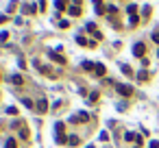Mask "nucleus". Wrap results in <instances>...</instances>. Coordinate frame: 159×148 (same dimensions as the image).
I'll list each match as a JSON object with an SVG mask.
<instances>
[{"instance_id": "obj_1", "label": "nucleus", "mask_w": 159, "mask_h": 148, "mask_svg": "<svg viewBox=\"0 0 159 148\" xmlns=\"http://www.w3.org/2000/svg\"><path fill=\"white\" fill-rule=\"evenodd\" d=\"M63 128H65V122H57L55 124V142L57 144H68V140L63 137Z\"/></svg>"}, {"instance_id": "obj_2", "label": "nucleus", "mask_w": 159, "mask_h": 148, "mask_svg": "<svg viewBox=\"0 0 159 148\" xmlns=\"http://www.w3.org/2000/svg\"><path fill=\"white\" fill-rule=\"evenodd\" d=\"M116 89H118V94L120 96H133V87H131V85H126V83H118V85H116Z\"/></svg>"}, {"instance_id": "obj_3", "label": "nucleus", "mask_w": 159, "mask_h": 148, "mask_svg": "<svg viewBox=\"0 0 159 148\" xmlns=\"http://www.w3.org/2000/svg\"><path fill=\"white\" fill-rule=\"evenodd\" d=\"M133 54H135V57H139V59H144V54H146V44H144V42H137V44L133 46Z\"/></svg>"}, {"instance_id": "obj_4", "label": "nucleus", "mask_w": 159, "mask_h": 148, "mask_svg": "<svg viewBox=\"0 0 159 148\" xmlns=\"http://www.w3.org/2000/svg\"><path fill=\"white\" fill-rule=\"evenodd\" d=\"M35 109L39 111V113H46V111H48V100H46V98L37 100V103H35Z\"/></svg>"}, {"instance_id": "obj_5", "label": "nucleus", "mask_w": 159, "mask_h": 148, "mask_svg": "<svg viewBox=\"0 0 159 148\" xmlns=\"http://www.w3.org/2000/svg\"><path fill=\"white\" fill-rule=\"evenodd\" d=\"M48 57H50V59H55L57 63H65V59H63V57H59V54H57V52H52V50H48Z\"/></svg>"}, {"instance_id": "obj_6", "label": "nucleus", "mask_w": 159, "mask_h": 148, "mask_svg": "<svg viewBox=\"0 0 159 148\" xmlns=\"http://www.w3.org/2000/svg\"><path fill=\"white\" fill-rule=\"evenodd\" d=\"M68 13H70V15H74V17H76V15H81V7H79V5L70 7V9H68Z\"/></svg>"}, {"instance_id": "obj_7", "label": "nucleus", "mask_w": 159, "mask_h": 148, "mask_svg": "<svg viewBox=\"0 0 159 148\" xmlns=\"http://www.w3.org/2000/svg\"><path fill=\"white\" fill-rule=\"evenodd\" d=\"M105 72H107V68L102 66V63H96V74L98 76H105Z\"/></svg>"}, {"instance_id": "obj_8", "label": "nucleus", "mask_w": 159, "mask_h": 148, "mask_svg": "<svg viewBox=\"0 0 159 148\" xmlns=\"http://www.w3.org/2000/svg\"><path fill=\"white\" fill-rule=\"evenodd\" d=\"M68 144H70V146H79V144H81V140H79L76 135H70V137H68Z\"/></svg>"}, {"instance_id": "obj_9", "label": "nucleus", "mask_w": 159, "mask_h": 148, "mask_svg": "<svg viewBox=\"0 0 159 148\" xmlns=\"http://www.w3.org/2000/svg\"><path fill=\"white\" fill-rule=\"evenodd\" d=\"M120 70H122V72L126 74V76H133V70H131V68L126 66V63H122V66H120Z\"/></svg>"}, {"instance_id": "obj_10", "label": "nucleus", "mask_w": 159, "mask_h": 148, "mask_svg": "<svg viewBox=\"0 0 159 148\" xmlns=\"http://www.w3.org/2000/svg\"><path fill=\"white\" fill-rule=\"evenodd\" d=\"M29 135H31V133H29V128L22 126V128H20V137H22V140H29Z\"/></svg>"}, {"instance_id": "obj_11", "label": "nucleus", "mask_w": 159, "mask_h": 148, "mask_svg": "<svg viewBox=\"0 0 159 148\" xmlns=\"http://www.w3.org/2000/svg\"><path fill=\"white\" fill-rule=\"evenodd\" d=\"M11 83H15V85H22V76H20V74H13V76H11Z\"/></svg>"}, {"instance_id": "obj_12", "label": "nucleus", "mask_w": 159, "mask_h": 148, "mask_svg": "<svg viewBox=\"0 0 159 148\" xmlns=\"http://www.w3.org/2000/svg\"><path fill=\"white\" fill-rule=\"evenodd\" d=\"M83 70H96V66L89 63V61H83Z\"/></svg>"}, {"instance_id": "obj_13", "label": "nucleus", "mask_w": 159, "mask_h": 148, "mask_svg": "<svg viewBox=\"0 0 159 148\" xmlns=\"http://www.w3.org/2000/svg\"><path fill=\"white\" fill-rule=\"evenodd\" d=\"M55 5H57V9H65V5H68V0H55Z\"/></svg>"}, {"instance_id": "obj_14", "label": "nucleus", "mask_w": 159, "mask_h": 148, "mask_svg": "<svg viewBox=\"0 0 159 148\" xmlns=\"http://www.w3.org/2000/svg\"><path fill=\"white\" fill-rule=\"evenodd\" d=\"M79 120H81V122H87V120H89V116L85 113V111H81V113H79Z\"/></svg>"}, {"instance_id": "obj_15", "label": "nucleus", "mask_w": 159, "mask_h": 148, "mask_svg": "<svg viewBox=\"0 0 159 148\" xmlns=\"http://www.w3.org/2000/svg\"><path fill=\"white\" fill-rule=\"evenodd\" d=\"M22 103L29 107V109H33V107H35V103H33V100H29V98H22Z\"/></svg>"}, {"instance_id": "obj_16", "label": "nucleus", "mask_w": 159, "mask_h": 148, "mask_svg": "<svg viewBox=\"0 0 159 148\" xmlns=\"http://www.w3.org/2000/svg\"><path fill=\"white\" fill-rule=\"evenodd\" d=\"M76 44H81V46H85V44H87V39H85V37H83V35H76Z\"/></svg>"}, {"instance_id": "obj_17", "label": "nucleus", "mask_w": 159, "mask_h": 148, "mask_svg": "<svg viewBox=\"0 0 159 148\" xmlns=\"http://www.w3.org/2000/svg\"><path fill=\"white\" fill-rule=\"evenodd\" d=\"M85 29H87V31H92V33H96V24H94V22H87Z\"/></svg>"}, {"instance_id": "obj_18", "label": "nucleus", "mask_w": 159, "mask_h": 148, "mask_svg": "<svg viewBox=\"0 0 159 148\" xmlns=\"http://www.w3.org/2000/svg\"><path fill=\"white\" fill-rule=\"evenodd\" d=\"M137 79H139V81H146V79H148V74H146V70H142V72H139V74H137Z\"/></svg>"}, {"instance_id": "obj_19", "label": "nucleus", "mask_w": 159, "mask_h": 148, "mask_svg": "<svg viewBox=\"0 0 159 148\" xmlns=\"http://www.w3.org/2000/svg\"><path fill=\"white\" fill-rule=\"evenodd\" d=\"M124 140H126V142H135V133H126Z\"/></svg>"}, {"instance_id": "obj_20", "label": "nucleus", "mask_w": 159, "mask_h": 148, "mask_svg": "<svg viewBox=\"0 0 159 148\" xmlns=\"http://www.w3.org/2000/svg\"><path fill=\"white\" fill-rule=\"evenodd\" d=\"M5 148H15V140H13V137H11V140H7V146Z\"/></svg>"}, {"instance_id": "obj_21", "label": "nucleus", "mask_w": 159, "mask_h": 148, "mask_svg": "<svg viewBox=\"0 0 159 148\" xmlns=\"http://www.w3.org/2000/svg\"><path fill=\"white\" fill-rule=\"evenodd\" d=\"M7 39H9V33L2 31V33H0V42H7Z\"/></svg>"}, {"instance_id": "obj_22", "label": "nucleus", "mask_w": 159, "mask_h": 148, "mask_svg": "<svg viewBox=\"0 0 159 148\" xmlns=\"http://www.w3.org/2000/svg\"><path fill=\"white\" fill-rule=\"evenodd\" d=\"M22 124H24V122H22V120H15V122H13V124H11V128H20V126H22Z\"/></svg>"}, {"instance_id": "obj_23", "label": "nucleus", "mask_w": 159, "mask_h": 148, "mask_svg": "<svg viewBox=\"0 0 159 148\" xmlns=\"http://www.w3.org/2000/svg\"><path fill=\"white\" fill-rule=\"evenodd\" d=\"M89 100H92V103H94V100H98V91H92V94H89Z\"/></svg>"}, {"instance_id": "obj_24", "label": "nucleus", "mask_w": 159, "mask_h": 148, "mask_svg": "<svg viewBox=\"0 0 159 148\" xmlns=\"http://www.w3.org/2000/svg\"><path fill=\"white\" fill-rule=\"evenodd\" d=\"M137 22H139V17H137V15H131V26H135Z\"/></svg>"}, {"instance_id": "obj_25", "label": "nucleus", "mask_w": 159, "mask_h": 148, "mask_svg": "<svg viewBox=\"0 0 159 148\" xmlns=\"http://www.w3.org/2000/svg\"><path fill=\"white\" fill-rule=\"evenodd\" d=\"M148 148H159V142H157V140H151V144H148Z\"/></svg>"}, {"instance_id": "obj_26", "label": "nucleus", "mask_w": 159, "mask_h": 148, "mask_svg": "<svg viewBox=\"0 0 159 148\" xmlns=\"http://www.w3.org/2000/svg\"><path fill=\"white\" fill-rule=\"evenodd\" d=\"M7 113H11V116H15V113H17V109H15V107H7Z\"/></svg>"}, {"instance_id": "obj_27", "label": "nucleus", "mask_w": 159, "mask_h": 148, "mask_svg": "<svg viewBox=\"0 0 159 148\" xmlns=\"http://www.w3.org/2000/svg\"><path fill=\"white\" fill-rule=\"evenodd\" d=\"M59 26H61V29H68L70 22H68V20H61V22H59Z\"/></svg>"}, {"instance_id": "obj_28", "label": "nucleus", "mask_w": 159, "mask_h": 148, "mask_svg": "<svg viewBox=\"0 0 159 148\" xmlns=\"http://www.w3.org/2000/svg\"><path fill=\"white\" fill-rule=\"evenodd\" d=\"M153 42H155V44H159V31H155V33H153Z\"/></svg>"}, {"instance_id": "obj_29", "label": "nucleus", "mask_w": 159, "mask_h": 148, "mask_svg": "<svg viewBox=\"0 0 159 148\" xmlns=\"http://www.w3.org/2000/svg\"><path fill=\"white\" fill-rule=\"evenodd\" d=\"M7 22V15H0V24H5Z\"/></svg>"}, {"instance_id": "obj_30", "label": "nucleus", "mask_w": 159, "mask_h": 148, "mask_svg": "<svg viewBox=\"0 0 159 148\" xmlns=\"http://www.w3.org/2000/svg\"><path fill=\"white\" fill-rule=\"evenodd\" d=\"M85 148H94V146H85Z\"/></svg>"}, {"instance_id": "obj_31", "label": "nucleus", "mask_w": 159, "mask_h": 148, "mask_svg": "<svg viewBox=\"0 0 159 148\" xmlns=\"http://www.w3.org/2000/svg\"><path fill=\"white\" fill-rule=\"evenodd\" d=\"M135 148H142V146H135Z\"/></svg>"}, {"instance_id": "obj_32", "label": "nucleus", "mask_w": 159, "mask_h": 148, "mask_svg": "<svg viewBox=\"0 0 159 148\" xmlns=\"http://www.w3.org/2000/svg\"><path fill=\"white\" fill-rule=\"evenodd\" d=\"M157 57H159V50H157Z\"/></svg>"}]
</instances>
